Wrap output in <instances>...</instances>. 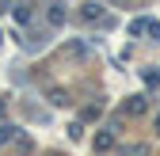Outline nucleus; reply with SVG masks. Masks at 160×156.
<instances>
[{"label":"nucleus","instance_id":"nucleus-1","mask_svg":"<svg viewBox=\"0 0 160 156\" xmlns=\"http://www.w3.org/2000/svg\"><path fill=\"white\" fill-rule=\"evenodd\" d=\"M122 110H126V114H145V110H149V99H145V95H133Z\"/></svg>","mask_w":160,"mask_h":156},{"label":"nucleus","instance_id":"nucleus-2","mask_svg":"<svg viewBox=\"0 0 160 156\" xmlns=\"http://www.w3.org/2000/svg\"><path fill=\"white\" fill-rule=\"evenodd\" d=\"M99 15H103V8H99V4H95V0H88V4H84V8H80V19H88V23H95V19H99Z\"/></svg>","mask_w":160,"mask_h":156},{"label":"nucleus","instance_id":"nucleus-3","mask_svg":"<svg viewBox=\"0 0 160 156\" xmlns=\"http://www.w3.org/2000/svg\"><path fill=\"white\" fill-rule=\"evenodd\" d=\"M111 145H114V129H103V133L95 137V149H99V152H107Z\"/></svg>","mask_w":160,"mask_h":156},{"label":"nucleus","instance_id":"nucleus-4","mask_svg":"<svg viewBox=\"0 0 160 156\" xmlns=\"http://www.w3.org/2000/svg\"><path fill=\"white\" fill-rule=\"evenodd\" d=\"M15 19H19V23H31V4H27V0L15 4Z\"/></svg>","mask_w":160,"mask_h":156},{"label":"nucleus","instance_id":"nucleus-5","mask_svg":"<svg viewBox=\"0 0 160 156\" xmlns=\"http://www.w3.org/2000/svg\"><path fill=\"white\" fill-rule=\"evenodd\" d=\"M145 31H149L152 42H160V23H156V19H145Z\"/></svg>","mask_w":160,"mask_h":156},{"label":"nucleus","instance_id":"nucleus-6","mask_svg":"<svg viewBox=\"0 0 160 156\" xmlns=\"http://www.w3.org/2000/svg\"><path fill=\"white\" fill-rule=\"evenodd\" d=\"M50 23H65V8H61V4L50 8Z\"/></svg>","mask_w":160,"mask_h":156},{"label":"nucleus","instance_id":"nucleus-7","mask_svg":"<svg viewBox=\"0 0 160 156\" xmlns=\"http://www.w3.org/2000/svg\"><path fill=\"white\" fill-rule=\"evenodd\" d=\"M0 141H12V126H4V122H0Z\"/></svg>","mask_w":160,"mask_h":156},{"label":"nucleus","instance_id":"nucleus-8","mask_svg":"<svg viewBox=\"0 0 160 156\" xmlns=\"http://www.w3.org/2000/svg\"><path fill=\"white\" fill-rule=\"evenodd\" d=\"M156 129H160V118H156Z\"/></svg>","mask_w":160,"mask_h":156}]
</instances>
